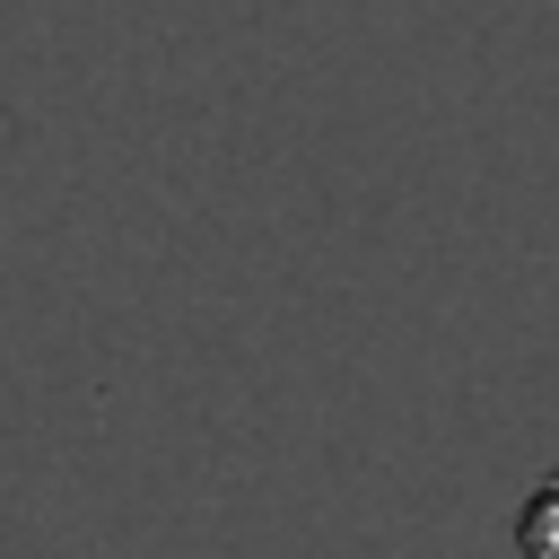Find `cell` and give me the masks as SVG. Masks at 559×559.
I'll return each mask as SVG.
<instances>
[{
    "label": "cell",
    "mask_w": 559,
    "mask_h": 559,
    "mask_svg": "<svg viewBox=\"0 0 559 559\" xmlns=\"http://www.w3.org/2000/svg\"><path fill=\"white\" fill-rule=\"evenodd\" d=\"M515 550H524V559H559V472L533 480V498H524V515H515Z\"/></svg>",
    "instance_id": "obj_1"
}]
</instances>
